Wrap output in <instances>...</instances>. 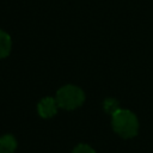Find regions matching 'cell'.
I'll return each instance as SVG.
<instances>
[{"label": "cell", "mask_w": 153, "mask_h": 153, "mask_svg": "<svg viewBox=\"0 0 153 153\" xmlns=\"http://www.w3.org/2000/svg\"><path fill=\"white\" fill-rule=\"evenodd\" d=\"M17 149V140L11 134L0 136V153H14Z\"/></svg>", "instance_id": "obj_4"}, {"label": "cell", "mask_w": 153, "mask_h": 153, "mask_svg": "<svg viewBox=\"0 0 153 153\" xmlns=\"http://www.w3.org/2000/svg\"><path fill=\"white\" fill-rule=\"evenodd\" d=\"M56 102L63 110H75L85 102L84 91L75 85H65L56 92Z\"/></svg>", "instance_id": "obj_2"}, {"label": "cell", "mask_w": 153, "mask_h": 153, "mask_svg": "<svg viewBox=\"0 0 153 153\" xmlns=\"http://www.w3.org/2000/svg\"><path fill=\"white\" fill-rule=\"evenodd\" d=\"M72 153H96V151L87 143H79L74 147Z\"/></svg>", "instance_id": "obj_7"}, {"label": "cell", "mask_w": 153, "mask_h": 153, "mask_svg": "<svg viewBox=\"0 0 153 153\" xmlns=\"http://www.w3.org/2000/svg\"><path fill=\"white\" fill-rule=\"evenodd\" d=\"M111 126L114 131L123 139H131L139 133V120L136 115L128 109H118L111 115Z\"/></svg>", "instance_id": "obj_1"}, {"label": "cell", "mask_w": 153, "mask_h": 153, "mask_svg": "<svg viewBox=\"0 0 153 153\" xmlns=\"http://www.w3.org/2000/svg\"><path fill=\"white\" fill-rule=\"evenodd\" d=\"M11 49H12V39L10 35L0 29V59L8 56Z\"/></svg>", "instance_id": "obj_5"}, {"label": "cell", "mask_w": 153, "mask_h": 153, "mask_svg": "<svg viewBox=\"0 0 153 153\" xmlns=\"http://www.w3.org/2000/svg\"><path fill=\"white\" fill-rule=\"evenodd\" d=\"M59 108L60 106L56 102V98L44 97L37 104V112L42 118H51L57 114Z\"/></svg>", "instance_id": "obj_3"}, {"label": "cell", "mask_w": 153, "mask_h": 153, "mask_svg": "<svg viewBox=\"0 0 153 153\" xmlns=\"http://www.w3.org/2000/svg\"><path fill=\"white\" fill-rule=\"evenodd\" d=\"M103 108H104V110H105L106 114L114 115V114L120 109V104H118V102H117L116 99H114V98H108V99L104 100Z\"/></svg>", "instance_id": "obj_6"}]
</instances>
